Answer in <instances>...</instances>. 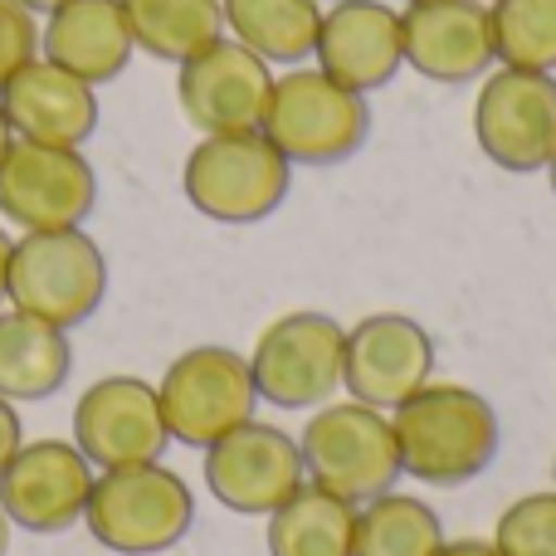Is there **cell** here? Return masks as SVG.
Wrapping results in <instances>:
<instances>
[{
	"label": "cell",
	"instance_id": "603a6c76",
	"mask_svg": "<svg viewBox=\"0 0 556 556\" xmlns=\"http://www.w3.org/2000/svg\"><path fill=\"white\" fill-rule=\"evenodd\" d=\"M132 45L162 64H181L225 35L220 0H123Z\"/></svg>",
	"mask_w": 556,
	"mask_h": 556
},
{
	"label": "cell",
	"instance_id": "277c9868",
	"mask_svg": "<svg viewBox=\"0 0 556 556\" xmlns=\"http://www.w3.org/2000/svg\"><path fill=\"white\" fill-rule=\"evenodd\" d=\"M298 450H303L307 483H317L323 493L352 503V508L391 493L395 479L405 473L391 415L362 401L317 405L313 420L298 434Z\"/></svg>",
	"mask_w": 556,
	"mask_h": 556
},
{
	"label": "cell",
	"instance_id": "7c38bea8",
	"mask_svg": "<svg viewBox=\"0 0 556 556\" xmlns=\"http://www.w3.org/2000/svg\"><path fill=\"white\" fill-rule=\"evenodd\" d=\"M274 93V64H264L240 39L220 35L176 64V103L201 137L215 132H260Z\"/></svg>",
	"mask_w": 556,
	"mask_h": 556
},
{
	"label": "cell",
	"instance_id": "484cf974",
	"mask_svg": "<svg viewBox=\"0 0 556 556\" xmlns=\"http://www.w3.org/2000/svg\"><path fill=\"white\" fill-rule=\"evenodd\" d=\"M498 556H556V489L508 503L493 528Z\"/></svg>",
	"mask_w": 556,
	"mask_h": 556
},
{
	"label": "cell",
	"instance_id": "7a4b0ae2",
	"mask_svg": "<svg viewBox=\"0 0 556 556\" xmlns=\"http://www.w3.org/2000/svg\"><path fill=\"white\" fill-rule=\"evenodd\" d=\"M84 528L98 547L117 556H162L181 547L195 528V493L162 459L103 469L88 493Z\"/></svg>",
	"mask_w": 556,
	"mask_h": 556
},
{
	"label": "cell",
	"instance_id": "e0dca14e",
	"mask_svg": "<svg viewBox=\"0 0 556 556\" xmlns=\"http://www.w3.org/2000/svg\"><path fill=\"white\" fill-rule=\"evenodd\" d=\"M313 64L352 93H376L405 68L401 10L386 0H332L323 10Z\"/></svg>",
	"mask_w": 556,
	"mask_h": 556
},
{
	"label": "cell",
	"instance_id": "9a60e30c",
	"mask_svg": "<svg viewBox=\"0 0 556 556\" xmlns=\"http://www.w3.org/2000/svg\"><path fill=\"white\" fill-rule=\"evenodd\" d=\"M434 381V337L410 313H371L346 327L342 386L352 401L391 415L420 386Z\"/></svg>",
	"mask_w": 556,
	"mask_h": 556
},
{
	"label": "cell",
	"instance_id": "4fadbf2b",
	"mask_svg": "<svg viewBox=\"0 0 556 556\" xmlns=\"http://www.w3.org/2000/svg\"><path fill=\"white\" fill-rule=\"evenodd\" d=\"M74 444L98 473L127 469V464H156L172 444L156 386L142 381V376L93 381L74 401Z\"/></svg>",
	"mask_w": 556,
	"mask_h": 556
},
{
	"label": "cell",
	"instance_id": "e575fe53",
	"mask_svg": "<svg viewBox=\"0 0 556 556\" xmlns=\"http://www.w3.org/2000/svg\"><path fill=\"white\" fill-rule=\"evenodd\" d=\"M552 483H556V459H552Z\"/></svg>",
	"mask_w": 556,
	"mask_h": 556
},
{
	"label": "cell",
	"instance_id": "ffe728a7",
	"mask_svg": "<svg viewBox=\"0 0 556 556\" xmlns=\"http://www.w3.org/2000/svg\"><path fill=\"white\" fill-rule=\"evenodd\" d=\"M74 342L64 327L20 307H0V395L5 401H49L68 386Z\"/></svg>",
	"mask_w": 556,
	"mask_h": 556
},
{
	"label": "cell",
	"instance_id": "d6986e66",
	"mask_svg": "<svg viewBox=\"0 0 556 556\" xmlns=\"http://www.w3.org/2000/svg\"><path fill=\"white\" fill-rule=\"evenodd\" d=\"M39 54L93 88L113 84L137 54L123 0H64L49 10L39 25Z\"/></svg>",
	"mask_w": 556,
	"mask_h": 556
},
{
	"label": "cell",
	"instance_id": "1f68e13d",
	"mask_svg": "<svg viewBox=\"0 0 556 556\" xmlns=\"http://www.w3.org/2000/svg\"><path fill=\"white\" fill-rule=\"evenodd\" d=\"M10 142H15V132H10L5 113H0V156H5V152H10Z\"/></svg>",
	"mask_w": 556,
	"mask_h": 556
},
{
	"label": "cell",
	"instance_id": "ba28073f",
	"mask_svg": "<svg viewBox=\"0 0 556 556\" xmlns=\"http://www.w3.org/2000/svg\"><path fill=\"white\" fill-rule=\"evenodd\" d=\"M342 342L346 327L332 313H298L274 317L250 352V376L260 401L278 410H317L342 386Z\"/></svg>",
	"mask_w": 556,
	"mask_h": 556
},
{
	"label": "cell",
	"instance_id": "d6a6232c",
	"mask_svg": "<svg viewBox=\"0 0 556 556\" xmlns=\"http://www.w3.org/2000/svg\"><path fill=\"white\" fill-rule=\"evenodd\" d=\"M10 552V518H5V508H0V556Z\"/></svg>",
	"mask_w": 556,
	"mask_h": 556
},
{
	"label": "cell",
	"instance_id": "8992f818",
	"mask_svg": "<svg viewBox=\"0 0 556 556\" xmlns=\"http://www.w3.org/2000/svg\"><path fill=\"white\" fill-rule=\"evenodd\" d=\"M103 298H108V260L84 225L78 230H35L10 244V274H5L10 307L74 332L103 307Z\"/></svg>",
	"mask_w": 556,
	"mask_h": 556
},
{
	"label": "cell",
	"instance_id": "ac0fdd59",
	"mask_svg": "<svg viewBox=\"0 0 556 556\" xmlns=\"http://www.w3.org/2000/svg\"><path fill=\"white\" fill-rule=\"evenodd\" d=\"M0 113L20 142L49 147H84L98 132V88L74 78L68 68L49 64L45 54L5 78L0 88Z\"/></svg>",
	"mask_w": 556,
	"mask_h": 556
},
{
	"label": "cell",
	"instance_id": "8fae6325",
	"mask_svg": "<svg viewBox=\"0 0 556 556\" xmlns=\"http://www.w3.org/2000/svg\"><path fill=\"white\" fill-rule=\"evenodd\" d=\"M201 454H205L201 473H205L211 498L220 508L240 513V518H269L274 508H283L307 483L298 434L264 425V420H244L240 430L220 434Z\"/></svg>",
	"mask_w": 556,
	"mask_h": 556
},
{
	"label": "cell",
	"instance_id": "5b68a950",
	"mask_svg": "<svg viewBox=\"0 0 556 556\" xmlns=\"http://www.w3.org/2000/svg\"><path fill=\"white\" fill-rule=\"evenodd\" d=\"M293 166L264 132H215L191 147L181 191L215 225H260L288 201Z\"/></svg>",
	"mask_w": 556,
	"mask_h": 556
},
{
	"label": "cell",
	"instance_id": "f1b7e54d",
	"mask_svg": "<svg viewBox=\"0 0 556 556\" xmlns=\"http://www.w3.org/2000/svg\"><path fill=\"white\" fill-rule=\"evenodd\" d=\"M440 556H498V547H493V542H483V538H459V542L444 538Z\"/></svg>",
	"mask_w": 556,
	"mask_h": 556
},
{
	"label": "cell",
	"instance_id": "83f0119b",
	"mask_svg": "<svg viewBox=\"0 0 556 556\" xmlns=\"http://www.w3.org/2000/svg\"><path fill=\"white\" fill-rule=\"evenodd\" d=\"M20 444H25V425H20V410H15V401H5V395H0V473H5V464L15 459Z\"/></svg>",
	"mask_w": 556,
	"mask_h": 556
},
{
	"label": "cell",
	"instance_id": "30bf717a",
	"mask_svg": "<svg viewBox=\"0 0 556 556\" xmlns=\"http://www.w3.org/2000/svg\"><path fill=\"white\" fill-rule=\"evenodd\" d=\"M98 205V172L84 147L10 142L0 156V220L20 235L35 230H78Z\"/></svg>",
	"mask_w": 556,
	"mask_h": 556
},
{
	"label": "cell",
	"instance_id": "5bb4252c",
	"mask_svg": "<svg viewBox=\"0 0 556 556\" xmlns=\"http://www.w3.org/2000/svg\"><path fill=\"white\" fill-rule=\"evenodd\" d=\"M93 479L98 469L84 459L74 440H25L0 473V508H5L10 528L54 538V532L84 522Z\"/></svg>",
	"mask_w": 556,
	"mask_h": 556
},
{
	"label": "cell",
	"instance_id": "7402d4cb",
	"mask_svg": "<svg viewBox=\"0 0 556 556\" xmlns=\"http://www.w3.org/2000/svg\"><path fill=\"white\" fill-rule=\"evenodd\" d=\"M352 503L323 493L317 483H303L283 508L269 513L264 547H269V556H352Z\"/></svg>",
	"mask_w": 556,
	"mask_h": 556
},
{
	"label": "cell",
	"instance_id": "f546056e",
	"mask_svg": "<svg viewBox=\"0 0 556 556\" xmlns=\"http://www.w3.org/2000/svg\"><path fill=\"white\" fill-rule=\"evenodd\" d=\"M10 235H5V225H0V303H5V274H10Z\"/></svg>",
	"mask_w": 556,
	"mask_h": 556
},
{
	"label": "cell",
	"instance_id": "836d02e7",
	"mask_svg": "<svg viewBox=\"0 0 556 556\" xmlns=\"http://www.w3.org/2000/svg\"><path fill=\"white\" fill-rule=\"evenodd\" d=\"M547 186H552V195H556V152H552V162H547Z\"/></svg>",
	"mask_w": 556,
	"mask_h": 556
},
{
	"label": "cell",
	"instance_id": "6da1fadb",
	"mask_svg": "<svg viewBox=\"0 0 556 556\" xmlns=\"http://www.w3.org/2000/svg\"><path fill=\"white\" fill-rule=\"evenodd\" d=\"M395 450H401L405 479L430 489H464L473 483L503 444V425L493 401L454 381H430L391 410Z\"/></svg>",
	"mask_w": 556,
	"mask_h": 556
},
{
	"label": "cell",
	"instance_id": "44dd1931",
	"mask_svg": "<svg viewBox=\"0 0 556 556\" xmlns=\"http://www.w3.org/2000/svg\"><path fill=\"white\" fill-rule=\"evenodd\" d=\"M225 29L264 64L298 68L313 59L317 25H323V0H220Z\"/></svg>",
	"mask_w": 556,
	"mask_h": 556
},
{
	"label": "cell",
	"instance_id": "4dcf8cb0",
	"mask_svg": "<svg viewBox=\"0 0 556 556\" xmlns=\"http://www.w3.org/2000/svg\"><path fill=\"white\" fill-rule=\"evenodd\" d=\"M20 5H25L29 15H49V10H59L64 0H20Z\"/></svg>",
	"mask_w": 556,
	"mask_h": 556
},
{
	"label": "cell",
	"instance_id": "4316f807",
	"mask_svg": "<svg viewBox=\"0 0 556 556\" xmlns=\"http://www.w3.org/2000/svg\"><path fill=\"white\" fill-rule=\"evenodd\" d=\"M29 59H39V15H29L20 0H0V88Z\"/></svg>",
	"mask_w": 556,
	"mask_h": 556
},
{
	"label": "cell",
	"instance_id": "cb8c5ba5",
	"mask_svg": "<svg viewBox=\"0 0 556 556\" xmlns=\"http://www.w3.org/2000/svg\"><path fill=\"white\" fill-rule=\"evenodd\" d=\"M444 522L425 498L410 493H381L356 508L352 556H440Z\"/></svg>",
	"mask_w": 556,
	"mask_h": 556
},
{
	"label": "cell",
	"instance_id": "9c48e42d",
	"mask_svg": "<svg viewBox=\"0 0 556 556\" xmlns=\"http://www.w3.org/2000/svg\"><path fill=\"white\" fill-rule=\"evenodd\" d=\"M473 142L498 172H547L556 152V74L489 68L473 98Z\"/></svg>",
	"mask_w": 556,
	"mask_h": 556
},
{
	"label": "cell",
	"instance_id": "2e32d148",
	"mask_svg": "<svg viewBox=\"0 0 556 556\" xmlns=\"http://www.w3.org/2000/svg\"><path fill=\"white\" fill-rule=\"evenodd\" d=\"M405 64L444 88L479 84L493 54V20L483 0H405L401 10Z\"/></svg>",
	"mask_w": 556,
	"mask_h": 556
},
{
	"label": "cell",
	"instance_id": "3957f363",
	"mask_svg": "<svg viewBox=\"0 0 556 556\" xmlns=\"http://www.w3.org/2000/svg\"><path fill=\"white\" fill-rule=\"evenodd\" d=\"M260 132L288 156V166H342L371 137V103L317 64H298L274 74Z\"/></svg>",
	"mask_w": 556,
	"mask_h": 556
},
{
	"label": "cell",
	"instance_id": "52a82bcc",
	"mask_svg": "<svg viewBox=\"0 0 556 556\" xmlns=\"http://www.w3.org/2000/svg\"><path fill=\"white\" fill-rule=\"evenodd\" d=\"M156 401H162V420L172 430V444L186 450H211L220 434L240 430L244 420H254V391L250 356H240L235 346H191L181 352L156 381Z\"/></svg>",
	"mask_w": 556,
	"mask_h": 556
},
{
	"label": "cell",
	"instance_id": "d4e9b609",
	"mask_svg": "<svg viewBox=\"0 0 556 556\" xmlns=\"http://www.w3.org/2000/svg\"><path fill=\"white\" fill-rule=\"evenodd\" d=\"M489 20L498 64L556 74V0H489Z\"/></svg>",
	"mask_w": 556,
	"mask_h": 556
}]
</instances>
